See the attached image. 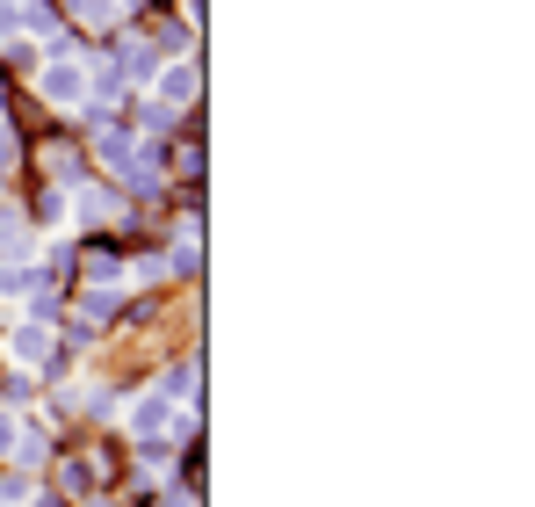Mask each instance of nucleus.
<instances>
[{
    "label": "nucleus",
    "mask_w": 535,
    "mask_h": 507,
    "mask_svg": "<svg viewBox=\"0 0 535 507\" xmlns=\"http://www.w3.org/2000/svg\"><path fill=\"white\" fill-rule=\"evenodd\" d=\"M131 435L138 442H174V435H188V413H174L167 392H145V399H131Z\"/></svg>",
    "instance_id": "1"
},
{
    "label": "nucleus",
    "mask_w": 535,
    "mask_h": 507,
    "mask_svg": "<svg viewBox=\"0 0 535 507\" xmlns=\"http://www.w3.org/2000/svg\"><path fill=\"white\" fill-rule=\"evenodd\" d=\"M196 87H203V73L188 66V58H174V66L160 73V95H152V102H160V109H181V102H196Z\"/></svg>",
    "instance_id": "4"
},
{
    "label": "nucleus",
    "mask_w": 535,
    "mask_h": 507,
    "mask_svg": "<svg viewBox=\"0 0 535 507\" xmlns=\"http://www.w3.org/2000/svg\"><path fill=\"white\" fill-rule=\"evenodd\" d=\"M51 348H58V341H51V326H44V319H29V326H15V341H8V355H15L22 370H37V363H51Z\"/></svg>",
    "instance_id": "3"
},
{
    "label": "nucleus",
    "mask_w": 535,
    "mask_h": 507,
    "mask_svg": "<svg viewBox=\"0 0 535 507\" xmlns=\"http://www.w3.org/2000/svg\"><path fill=\"white\" fill-rule=\"evenodd\" d=\"M37 95L51 109H80L87 102V66H80V58H51V66L37 73Z\"/></svg>",
    "instance_id": "2"
},
{
    "label": "nucleus",
    "mask_w": 535,
    "mask_h": 507,
    "mask_svg": "<svg viewBox=\"0 0 535 507\" xmlns=\"http://www.w3.org/2000/svg\"><path fill=\"white\" fill-rule=\"evenodd\" d=\"M8 167H15V138H8V131H0V174H8Z\"/></svg>",
    "instance_id": "7"
},
{
    "label": "nucleus",
    "mask_w": 535,
    "mask_h": 507,
    "mask_svg": "<svg viewBox=\"0 0 535 507\" xmlns=\"http://www.w3.org/2000/svg\"><path fill=\"white\" fill-rule=\"evenodd\" d=\"M167 399H196V370H188V363L167 370Z\"/></svg>",
    "instance_id": "6"
},
{
    "label": "nucleus",
    "mask_w": 535,
    "mask_h": 507,
    "mask_svg": "<svg viewBox=\"0 0 535 507\" xmlns=\"http://www.w3.org/2000/svg\"><path fill=\"white\" fill-rule=\"evenodd\" d=\"M102 160H109V167H131V138H123V131H102Z\"/></svg>",
    "instance_id": "5"
}]
</instances>
